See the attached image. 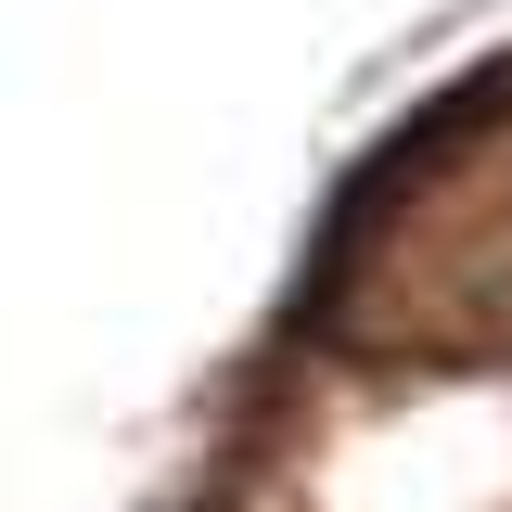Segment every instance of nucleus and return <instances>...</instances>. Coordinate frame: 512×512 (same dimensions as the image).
<instances>
[]
</instances>
